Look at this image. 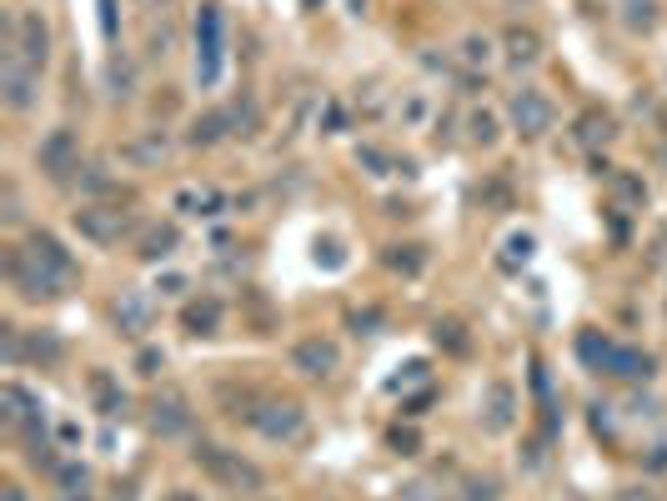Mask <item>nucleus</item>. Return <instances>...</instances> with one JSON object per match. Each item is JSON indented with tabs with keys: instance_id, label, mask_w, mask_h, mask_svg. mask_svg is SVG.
<instances>
[{
	"instance_id": "nucleus-23",
	"label": "nucleus",
	"mask_w": 667,
	"mask_h": 501,
	"mask_svg": "<svg viewBox=\"0 0 667 501\" xmlns=\"http://www.w3.org/2000/svg\"><path fill=\"white\" fill-rule=\"evenodd\" d=\"M542 56V41H537V31H522V26H512L507 31V61L512 66H532Z\"/></svg>"
},
{
	"instance_id": "nucleus-10",
	"label": "nucleus",
	"mask_w": 667,
	"mask_h": 501,
	"mask_svg": "<svg viewBox=\"0 0 667 501\" xmlns=\"http://www.w3.org/2000/svg\"><path fill=\"white\" fill-rule=\"evenodd\" d=\"M151 431L156 436H186L191 431V406H186V396L181 391H161L156 401H151Z\"/></svg>"
},
{
	"instance_id": "nucleus-4",
	"label": "nucleus",
	"mask_w": 667,
	"mask_h": 501,
	"mask_svg": "<svg viewBox=\"0 0 667 501\" xmlns=\"http://www.w3.org/2000/svg\"><path fill=\"white\" fill-rule=\"evenodd\" d=\"M6 276H11V286H16L26 301H56V296L66 291V286H61L56 276H46V271H41V266H36L21 246L6 256Z\"/></svg>"
},
{
	"instance_id": "nucleus-14",
	"label": "nucleus",
	"mask_w": 667,
	"mask_h": 501,
	"mask_svg": "<svg viewBox=\"0 0 667 501\" xmlns=\"http://www.w3.org/2000/svg\"><path fill=\"white\" fill-rule=\"evenodd\" d=\"M0 406H6V426H11V431L41 426V401H36L21 381H6V391H0Z\"/></svg>"
},
{
	"instance_id": "nucleus-11",
	"label": "nucleus",
	"mask_w": 667,
	"mask_h": 501,
	"mask_svg": "<svg viewBox=\"0 0 667 501\" xmlns=\"http://www.w3.org/2000/svg\"><path fill=\"white\" fill-rule=\"evenodd\" d=\"M0 86H6V106L26 111L36 101V66H26L16 51H6V71H0Z\"/></svg>"
},
{
	"instance_id": "nucleus-24",
	"label": "nucleus",
	"mask_w": 667,
	"mask_h": 501,
	"mask_svg": "<svg viewBox=\"0 0 667 501\" xmlns=\"http://www.w3.org/2000/svg\"><path fill=\"white\" fill-rule=\"evenodd\" d=\"M612 351H617V341H607V336H597V331H582V336H577V356H582L592 371H607Z\"/></svg>"
},
{
	"instance_id": "nucleus-33",
	"label": "nucleus",
	"mask_w": 667,
	"mask_h": 501,
	"mask_svg": "<svg viewBox=\"0 0 667 501\" xmlns=\"http://www.w3.org/2000/svg\"><path fill=\"white\" fill-rule=\"evenodd\" d=\"M96 6H101V36L116 41V0H96Z\"/></svg>"
},
{
	"instance_id": "nucleus-26",
	"label": "nucleus",
	"mask_w": 667,
	"mask_h": 501,
	"mask_svg": "<svg viewBox=\"0 0 667 501\" xmlns=\"http://www.w3.org/2000/svg\"><path fill=\"white\" fill-rule=\"evenodd\" d=\"M532 251H537V241H532L527 231L507 236V246H502V271H517V266H527V261H532Z\"/></svg>"
},
{
	"instance_id": "nucleus-42",
	"label": "nucleus",
	"mask_w": 667,
	"mask_h": 501,
	"mask_svg": "<svg viewBox=\"0 0 667 501\" xmlns=\"http://www.w3.org/2000/svg\"><path fill=\"white\" fill-rule=\"evenodd\" d=\"M301 6H306V11H316V0H301Z\"/></svg>"
},
{
	"instance_id": "nucleus-1",
	"label": "nucleus",
	"mask_w": 667,
	"mask_h": 501,
	"mask_svg": "<svg viewBox=\"0 0 667 501\" xmlns=\"http://www.w3.org/2000/svg\"><path fill=\"white\" fill-rule=\"evenodd\" d=\"M221 71H226V21H221V6H201L196 11V86L201 91L221 86Z\"/></svg>"
},
{
	"instance_id": "nucleus-12",
	"label": "nucleus",
	"mask_w": 667,
	"mask_h": 501,
	"mask_svg": "<svg viewBox=\"0 0 667 501\" xmlns=\"http://www.w3.org/2000/svg\"><path fill=\"white\" fill-rule=\"evenodd\" d=\"M291 361H296V371H306V376H331V371L342 366V351H337V341L306 336V341H296Z\"/></svg>"
},
{
	"instance_id": "nucleus-18",
	"label": "nucleus",
	"mask_w": 667,
	"mask_h": 501,
	"mask_svg": "<svg viewBox=\"0 0 667 501\" xmlns=\"http://www.w3.org/2000/svg\"><path fill=\"white\" fill-rule=\"evenodd\" d=\"M181 326H186L191 336H211V331L221 326V301H216V296H206V301H191V306L181 311Z\"/></svg>"
},
{
	"instance_id": "nucleus-19",
	"label": "nucleus",
	"mask_w": 667,
	"mask_h": 501,
	"mask_svg": "<svg viewBox=\"0 0 667 501\" xmlns=\"http://www.w3.org/2000/svg\"><path fill=\"white\" fill-rule=\"evenodd\" d=\"M91 396H96L101 416H126V391L111 381V371H91Z\"/></svg>"
},
{
	"instance_id": "nucleus-38",
	"label": "nucleus",
	"mask_w": 667,
	"mask_h": 501,
	"mask_svg": "<svg viewBox=\"0 0 667 501\" xmlns=\"http://www.w3.org/2000/svg\"><path fill=\"white\" fill-rule=\"evenodd\" d=\"M617 501H657V496H652V491H642V486H622V491H617Z\"/></svg>"
},
{
	"instance_id": "nucleus-29",
	"label": "nucleus",
	"mask_w": 667,
	"mask_h": 501,
	"mask_svg": "<svg viewBox=\"0 0 667 501\" xmlns=\"http://www.w3.org/2000/svg\"><path fill=\"white\" fill-rule=\"evenodd\" d=\"M387 266H392V271H417L422 256H417V246H392V251H387Z\"/></svg>"
},
{
	"instance_id": "nucleus-25",
	"label": "nucleus",
	"mask_w": 667,
	"mask_h": 501,
	"mask_svg": "<svg viewBox=\"0 0 667 501\" xmlns=\"http://www.w3.org/2000/svg\"><path fill=\"white\" fill-rule=\"evenodd\" d=\"M612 136H617L612 116H597V111H587V116L577 121V141H582V146H607Z\"/></svg>"
},
{
	"instance_id": "nucleus-41",
	"label": "nucleus",
	"mask_w": 667,
	"mask_h": 501,
	"mask_svg": "<svg viewBox=\"0 0 667 501\" xmlns=\"http://www.w3.org/2000/svg\"><path fill=\"white\" fill-rule=\"evenodd\" d=\"M166 501H201V491H171Z\"/></svg>"
},
{
	"instance_id": "nucleus-3",
	"label": "nucleus",
	"mask_w": 667,
	"mask_h": 501,
	"mask_svg": "<svg viewBox=\"0 0 667 501\" xmlns=\"http://www.w3.org/2000/svg\"><path fill=\"white\" fill-rule=\"evenodd\" d=\"M246 421L266 441H296L306 431V411L296 401H256V411H246Z\"/></svg>"
},
{
	"instance_id": "nucleus-8",
	"label": "nucleus",
	"mask_w": 667,
	"mask_h": 501,
	"mask_svg": "<svg viewBox=\"0 0 667 501\" xmlns=\"http://www.w3.org/2000/svg\"><path fill=\"white\" fill-rule=\"evenodd\" d=\"M11 51H16V56H21L26 66H36V71H41V66H46V56H51V31H46V21L26 11V16L16 21V36H11Z\"/></svg>"
},
{
	"instance_id": "nucleus-9",
	"label": "nucleus",
	"mask_w": 667,
	"mask_h": 501,
	"mask_svg": "<svg viewBox=\"0 0 667 501\" xmlns=\"http://www.w3.org/2000/svg\"><path fill=\"white\" fill-rule=\"evenodd\" d=\"M41 171H46L51 181H66L71 171H81V146H76L71 131H51V136L41 141Z\"/></svg>"
},
{
	"instance_id": "nucleus-27",
	"label": "nucleus",
	"mask_w": 667,
	"mask_h": 501,
	"mask_svg": "<svg viewBox=\"0 0 667 501\" xmlns=\"http://www.w3.org/2000/svg\"><path fill=\"white\" fill-rule=\"evenodd\" d=\"M467 136H472L477 146H492V141H497V121H492V111H472V116H467Z\"/></svg>"
},
{
	"instance_id": "nucleus-16",
	"label": "nucleus",
	"mask_w": 667,
	"mask_h": 501,
	"mask_svg": "<svg viewBox=\"0 0 667 501\" xmlns=\"http://www.w3.org/2000/svg\"><path fill=\"white\" fill-rule=\"evenodd\" d=\"M652 356L647 351H637V346H617L612 351V361H607V376H622V381H647L652 376Z\"/></svg>"
},
{
	"instance_id": "nucleus-28",
	"label": "nucleus",
	"mask_w": 667,
	"mask_h": 501,
	"mask_svg": "<svg viewBox=\"0 0 667 501\" xmlns=\"http://www.w3.org/2000/svg\"><path fill=\"white\" fill-rule=\"evenodd\" d=\"M126 156H131V161H161V156H166V136L136 141V146H126Z\"/></svg>"
},
{
	"instance_id": "nucleus-35",
	"label": "nucleus",
	"mask_w": 667,
	"mask_h": 501,
	"mask_svg": "<svg viewBox=\"0 0 667 501\" xmlns=\"http://www.w3.org/2000/svg\"><path fill=\"white\" fill-rule=\"evenodd\" d=\"M487 51H492V46H487V41H477V36H472V41L462 46V56H467L472 66H487Z\"/></svg>"
},
{
	"instance_id": "nucleus-30",
	"label": "nucleus",
	"mask_w": 667,
	"mask_h": 501,
	"mask_svg": "<svg viewBox=\"0 0 667 501\" xmlns=\"http://www.w3.org/2000/svg\"><path fill=\"white\" fill-rule=\"evenodd\" d=\"M442 341H447L457 356L467 351V336H462V326H457V321H437V346H442Z\"/></svg>"
},
{
	"instance_id": "nucleus-5",
	"label": "nucleus",
	"mask_w": 667,
	"mask_h": 501,
	"mask_svg": "<svg viewBox=\"0 0 667 501\" xmlns=\"http://www.w3.org/2000/svg\"><path fill=\"white\" fill-rule=\"evenodd\" d=\"M507 116H512V126H517L522 136H547V131H552V101H547L542 91H532V86L512 91Z\"/></svg>"
},
{
	"instance_id": "nucleus-6",
	"label": "nucleus",
	"mask_w": 667,
	"mask_h": 501,
	"mask_svg": "<svg viewBox=\"0 0 667 501\" xmlns=\"http://www.w3.org/2000/svg\"><path fill=\"white\" fill-rule=\"evenodd\" d=\"M126 211H111V206H81L76 211V231L86 236V241H96V246H116L121 236H126Z\"/></svg>"
},
{
	"instance_id": "nucleus-34",
	"label": "nucleus",
	"mask_w": 667,
	"mask_h": 501,
	"mask_svg": "<svg viewBox=\"0 0 667 501\" xmlns=\"http://www.w3.org/2000/svg\"><path fill=\"white\" fill-rule=\"evenodd\" d=\"M412 381H427V361H407V376H397L392 391H402V386H412Z\"/></svg>"
},
{
	"instance_id": "nucleus-37",
	"label": "nucleus",
	"mask_w": 667,
	"mask_h": 501,
	"mask_svg": "<svg viewBox=\"0 0 667 501\" xmlns=\"http://www.w3.org/2000/svg\"><path fill=\"white\" fill-rule=\"evenodd\" d=\"M392 446H397L402 456H412V451H417V431H402V426H397V431H392Z\"/></svg>"
},
{
	"instance_id": "nucleus-20",
	"label": "nucleus",
	"mask_w": 667,
	"mask_h": 501,
	"mask_svg": "<svg viewBox=\"0 0 667 501\" xmlns=\"http://www.w3.org/2000/svg\"><path fill=\"white\" fill-rule=\"evenodd\" d=\"M231 126H241V111H211V116H201V121L191 126V141H196V146H211V141H221Z\"/></svg>"
},
{
	"instance_id": "nucleus-21",
	"label": "nucleus",
	"mask_w": 667,
	"mask_h": 501,
	"mask_svg": "<svg viewBox=\"0 0 667 501\" xmlns=\"http://www.w3.org/2000/svg\"><path fill=\"white\" fill-rule=\"evenodd\" d=\"M176 246H181V231H176V226H151V231H141V261H166Z\"/></svg>"
},
{
	"instance_id": "nucleus-39",
	"label": "nucleus",
	"mask_w": 667,
	"mask_h": 501,
	"mask_svg": "<svg viewBox=\"0 0 667 501\" xmlns=\"http://www.w3.org/2000/svg\"><path fill=\"white\" fill-rule=\"evenodd\" d=\"M156 366H161V351H141V376H156Z\"/></svg>"
},
{
	"instance_id": "nucleus-22",
	"label": "nucleus",
	"mask_w": 667,
	"mask_h": 501,
	"mask_svg": "<svg viewBox=\"0 0 667 501\" xmlns=\"http://www.w3.org/2000/svg\"><path fill=\"white\" fill-rule=\"evenodd\" d=\"M51 476H56L61 496H91V471H86L81 461H56Z\"/></svg>"
},
{
	"instance_id": "nucleus-17",
	"label": "nucleus",
	"mask_w": 667,
	"mask_h": 501,
	"mask_svg": "<svg viewBox=\"0 0 667 501\" xmlns=\"http://www.w3.org/2000/svg\"><path fill=\"white\" fill-rule=\"evenodd\" d=\"M171 206H176V211H186V216H216L226 201H221V191H211V186H181Z\"/></svg>"
},
{
	"instance_id": "nucleus-40",
	"label": "nucleus",
	"mask_w": 667,
	"mask_h": 501,
	"mask_svg": "<svg viewBox=\"0 0 667 501\" xmlns=\"http://www.w3.org/2000/svg\"><path fill=\"white\" fill-rule=\"evenodd\" d=\"M0 501H26V491L21 486H6V491H0Z\"/></svg>"
},
{
	"instance_id": "nucleus-31",
	"label": "nucleus",
	"mask_w": 667,
	"mask_h": 501,
	"mask_svg": "<svg viewBox=\"0 0 667 501\" xmlns=\"http://www.w3.org/2000/svg\"><path fill=\"white\" fill-rule=\"evenodd\" d=\"M657 16H652V0H642V6H637V0H632V6H627V26L632 31H647Z\"/></svg>"
},
{
	"instance_id": "nucleus-13",
	"label": "nucleus",
	"mask_w": 667,
	"mask_h": 501,
	"mask_svg": "<svg viewBox=\"0 0 667 501\" xmlns=\"http://www.w3.org/2000/svg\"><path fill=\"white\" fill-rule=\"evenodd\" d=\"M111 311H116V326L131 331V336H146L151 321H156V301H151V291H121Z\"/></svg>"
},
{
	"instance_id": "nucleus-2",
	"label": "nucleus",
	"mask_w": 667,
	"mask_h": 501,
	"mask_svg": "<svg viewBox=\"0 0 667 501\" xmlns=\"http://www.w3.org/2000/svg\"><path fill=\"white\" fill-rule=\"evenodd\" d=\"M196 466H201L216 486H226V491H261V471H256L241 451H226V446L201 441V446H196Z\"/></svg>"
},
{
	"instance_id": "nucleus-15",
	"label": "nucleus",
	"mask_w": 667,
	"mask_h": 501,
	"mask_svg": "<svg viewBox=\"0 0 667 501\" xmlns=\"http://www.w3.org/2000/svg\"><path fill=\"white\" fill-rule=\"evenodd\" d=\"M512 421H517V396H512L507 381H492L487 386V401H482V426L487 431H507Z\"/></svg>"
},
{
	"instance_id": "nucleus-7",
	"label": "nucleus",
	"mask_w": 667,
	"mask_h": 501,
	"mask_svg": "<svg viewBox=\"0 0 667 501\" xmlns=\"http://www.w3.org/2000/svg\"><path fill=\"white\" fill-rule=\"evenodd\" d=\"M21 251H26V256H31V261H36V266H41L46 276H56L61 286H71V281H76V261L66 256V246H61L56 236L36 231V236H31V241H26Z\"/></svg>"
},
{
	"instance_id": "nucleus-32",
	"label": "nucleus",
	"mask_w": 667,
	"mask_h": 501,
	"mask_svg": "<svg viewBox=\"0 0 667 501\" xmlns=\"http://www.w3.org/2000/svg\"><path fill=\"white\" fill-rule=\"evenodd\" d=\"M612 186H617V191H622L627 201H637V206L647 201V191H642V181H632V176H612Z\"/></svg>"
},
{
	"instance_id": "nucleus-36",
	"label": "nucleus",
	"mask_w": 667,
	"mask_h": 501,
	"mask_svg": "<svg viewBox=\"0 0 667 501\" xmlns=\"http://www.w3.org/2000/svg\"><path fill=\"white\" fill-rule=\"evenodd\" d=\"M397 111H402V121H422V116H427V101H422V96H407Z\"/></svg>"
}]
</instances>
